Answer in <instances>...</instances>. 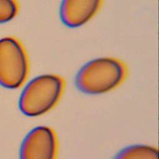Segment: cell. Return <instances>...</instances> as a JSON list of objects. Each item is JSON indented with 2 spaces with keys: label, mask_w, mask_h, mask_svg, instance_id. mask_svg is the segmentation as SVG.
Segmentation results:
<instances>
[{
  "label": "cell",
  "mask_w": 159,
  "mask_h": 159,
  "mask_svg": "<svg viewBox=\"0 0 159 159\" xmlns=\"http://www.w3.org/2000/svg\"><path fill=\"white\" fill-rule=\"evenodd\" d=\"M127 68L121 60L112 57L94 59L84 65L75 77V86L88 94L111 91L125 80Z\"/></svg>",
  "instance_id": "obj_1"
},
{
  "label": "cell",
  "mask_w": 159,
  "mask_h": 159,
  "mask_svg": "<svg viewBox=\"0 0 159 159\" xmlns=\"http://www.w3.org/2000/svg\"><path fill=\"white\" fill-rule=\"evenodd\" d=\"M64 88L65 81L60 76L53 74L38 76L23 89L19 98V109L29 117L42 115L58 103Z\"/></svg>",
  "instance_id": "obj_2"
},
{
  "label": "cell",
  "mask_w": 159,
  "mask_h": 159,
  "mask_svg": "<svg viewBox=\"0 0 159 159\" xmlns=\"http://www.w3.org/2000/svg\"><path fill=\"white\" fill-rule=\"evenodd\" d=\"M29 69L27 55L19 40L12 37L0 39V85L19 88L26 80Z\"/></svg>",
  "instance_id": "obj_3"
},
{
  "label": "cell",
  "mask_w": 159,
  "mask_h": 159,
  "mask_svg": "<svg viewBox=\"0 0 159 159\" xmlns=\"http://www.w3.org/2000/svg\"><path fill=\"white\" fill-rule=\"evenodd\" d=\"M57 139L49 127L39 126L25 136L20 149V159H56Z\"/></svg>",
  "instance_id": "obj_4"
},
{
  "label": "cell",
  "mask_w": 159,
  "mask_h": 159,
  "mask_svg": "<svg viewBox=\"0 0 159 159\" xmlns=\"http://www.w3.org/2000/svg\"><path fill=\"white\" fill-rule=\"evenodd\" d=\"M103 0H62L60 16L69 27H78L89 21L101 8Z\"/></svg>",
  "instance_id": "obj_5"
},
{
  "label": "cell",
  "mask_w": 159,
  "mask_h": 159,
  "mask_svg": "<svg viewBox=\"0 0 159 159\" xmlns=\"http://www.w3.org/2000/svg\"><path fill=\"white\" fill-rule=\"evenodd\" d=\"M113 159H158V152L152 146L132 145L120 150Z\"/></svg>",
  "instance_id": "obj_6"
},
{
  "label": "cell",
  "mask_w": 159,
  "mask_h": 159,
  "mask_svg": "<svg viewBox=\"0 0 159 159\" xmlns=\"http://www.w3.org/2000/svg\"><path fill=\"white\" fill-rule=\"evenodd\" d=\"M18 10L19 7L16 0H0V24L13 19Z\"/></svg>",
  "instance_id": "obj_7"
}]
</instances>
